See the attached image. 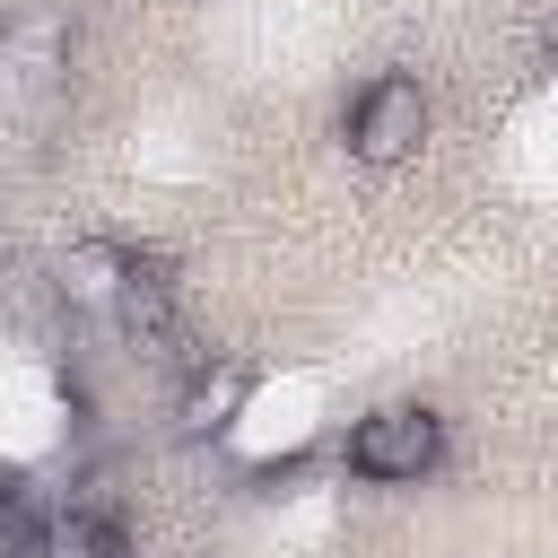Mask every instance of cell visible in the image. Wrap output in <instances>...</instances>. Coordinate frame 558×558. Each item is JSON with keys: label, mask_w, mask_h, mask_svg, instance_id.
<instances>
[{"label": "cell", "mask_w": 558, "mask_h": 558, "mask_svg": "<svg viewBox=\"0 0 558 558\" xmlns=\"http://www.w3.org/2000/svg\"><path fill=\"white\" fill-rule=\"evenodd\" d=\"M244 392H253L244 366H192V375H183V401H174L183 436H227V418H235Z\"/></svg>", "instance_id": "5"}, {"label": "cell", "mask_w": 558, "mask_h": 558, "mask_svg": "<svg viewBox=\"0 0 558 558\" xmlns=\"http://www.w3.org/2000/svg\"><path fill=\"white\" fill-rule=\"evenodd\" d=\"M52 288H61L78 314H96V323H113L122 340H140V349H166V340H174V279H166V262L140 253V244L87 235V244H70V253L52 262Z\"/></svg>", "instance_id": "1"}, {"label": "cell", "mask_w": 558, "mask_h": 558, "mask_svg": "<svg viewBox=\"0 0 558 558\" xmlns=\"http://www.w3.org/2000/svg\"><path fill=\"white\" fill-rule=\"evenodd\" d=\"M35 558H131V532L96 506H52L35 532Z\"/></svg>", "instance_id": "4"}, {"label": "cell", "mask_w": 558, "mask_h": 558, "mask_svg": "<svg viewBox=\"0 0 558 558\" xmlns=\"http://www.w3.org/2000/svg\"><path fill=\"white\" fill-rule=\"evenodd\" d=\"M340 131H349V157H357V166H410V157L427 148V131H436V105H427V87H418L410 70H375V78L349 96Z\"/></svg>", "instance_id": "3"}, {"label": "cell", "mask_w": 558, "mask_h": 558, "mask_svg": "<svg viewBox=\"0 0 558 558\" xmlns=\"http://www.w3.org/2000/svg\"><path fill=\"white\" fill-rule=\"evenodd\" d=\"M340 462H349L357 480H375V488H410V480H427V471L445 462V418H436L427 401H375V410L349 427Z\"/></svg>", "instance_id": "2"}]
</instances>
